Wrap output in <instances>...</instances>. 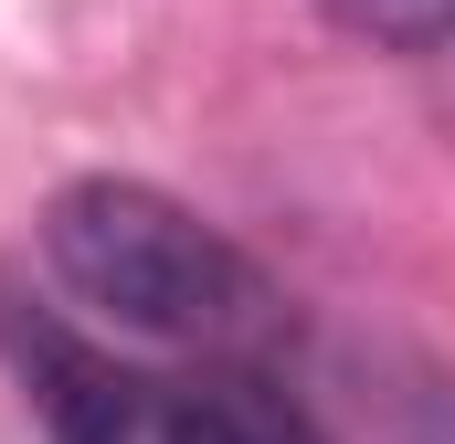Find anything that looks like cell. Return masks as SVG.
<instances>
[{"instance_id":"obj_4","label":"cell","mask_w":455,"mask_h":444,"mask_svg":"<svg viewBox=\"0 0 455 444\" xmlns=\"http://www.w3.org/2000/svg\"><path fill=\"white\" fill-rule=\"evenodd\" d=\"M329 21L381 53H445L455 43V0H329Z\"/></svg>"},{"instance_id":"obj_1","label":"cell","mask_w":455,"mask_h":444,"mask_svg":"<svg viewBox=\"0 0 455 444\" xmlns=\"http://www.w3.org/2000/svg\"><path fill=\"white\" fill-rule=\"evenodd\" d=\"M43 265L138 338L170 349H243L275 329L265 275L233 254L202 212H180L148 180H75L43 202Z\"/></svg>"},{"instance_id":"obj_3","label":"cell","mask_w":455,"mask_h":444,"mask_svg":"<svg viewBox=\"0 0 455 444\" xmlns=\"http://www.w3.org/2000/svg\"><path fill=\"white\" fill-rule=\"evenodd\" d=\"M148 444H329V434H318V413H307L286 381H265V370H243V360H212V370H191V381H159Z\"/></svg>"},{"instance_id":"obj_2","label":"cell","mask_w":455,"mask_h":444,"mask_svg":"<svg viewBox=\"0 0 455 444\" xmlns=\"http://www.w3.org/2000/svg\"><path fill=\"white\" fill-rule=\"evenodd\" d=\"M0 349H11V370L32 381L53 444H148V424H159V381L116 370L107 349H85L64 318H43V307L11 297V286H0Z\"/></svg>"}]
</instances>
